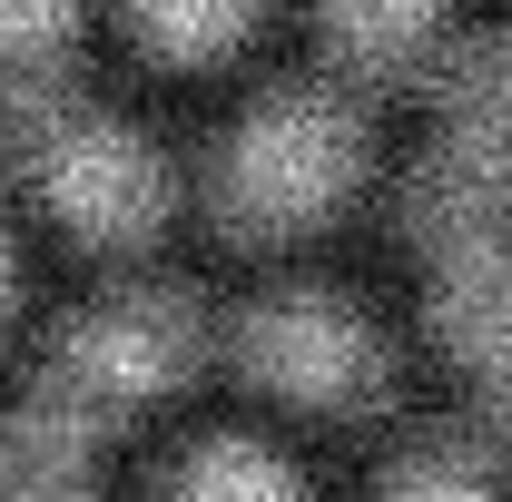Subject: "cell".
Instances as JSON below:
<instances>
[{
	"mask_svg": "<svg viewBox=\"0 0 512 502\" xmlns=\"http://www.w3.org/2000/svg\"><path fill=\"white\" fill-rule=\"evenodd\" d=\"M453 119L463 128H503L512 138V40H483V50H473V60L453 69Z\"/></svg>",
	"mask_w": 512,
	"mask_h": 502,
	"instance_id": "cell-10",
	"label": "cell"
},
{
	"mask_svg": "<svg viewBox=\"0 0 512 502\" xmlns=\"http://www.w3.org/2000/svg\"><path fill=\"white\" fill-rule=\"evenodd\" d=\"M325 30H335V50L365 69H404L424 40H434V20H444V0H316Z\"/></svg>",
	"mask_w": 512,
	"mask_h": 502,
	"instance_id": "cell-6",
	"label": "cell"
},
{
	"mask_svg": "<svg viewBox=\"0 0 512 502\" xmlns=\"http://www.w3.org/2000/svg\"><path fill=\"white\" fill-rule=\"evenodd\" d=\"M237 355H247V375H266L276 394H296V404H365V394H384L375 325L345 306V296H316V286L266 296L237 325Z\"/></svg>",
	"mask_w": 512,
	"mask_h": 502,
	"instance_id": "cell-4",
	"label": "cell"
},
{
	"mask_svg": "<svg viewBox=\"0 0 512 502\" xmlns=\"http://www.w3.org/2000/svg\"><path fill=\"white\" fill-rule=\"evenodd\" d=\"M10 296H20V247L0 237V315H10Z\"/></svg>",
	"mask_w": 512,
	"mask_h": 502,
	"instance_id": "cell-11",
	"label": "cell"
},
{
	"mask_svg": "<svg viewBox=\"0 0 512 502\" xmlns=\"http://www.w3.org/2000/svg\"><path fill=\"white\" fill-rule=\"evenodd\" d=\"M384 502H503V493H493V463H483V453L434 443V453H414V463L384 483Z\"/></svg>",
	"mask_w": 512,
	"mask_h": 502,
	"instance_id": "cell-9",
	"label": "cell"
},
{
	"mask_svg": "<svg viewBox=\"0 0 512 502\" xmlns=\"http://www.w3.org/2000/svg\"><path fill=\"white\" fill-rule=\"evenodd\" d=\"M197 365V306L168 296V286H138V296H109L69 325L40 365V404H60L69 424L109 434L119 414L158 404L168 384Z\"/></svg>",
	"mask_w": 512,
	"mask_h": 502,
	"instance_id": "cell-3",
	"label": "cell"
},
{
	"mask_svg": "<svg viewBox=\"0 0 512 502\" xmlns=\"http://www.w3.org/2000/svg\"><path fill=\"white\" fill-rule=\"evenodd\" d=\"M128 20H138V40L168 50V60H217L256 20V0H128Z\"/></svg>",
	"mask_w": 512,
	"mask_h": 502,
	"instance_id": "cell-8",
	"label": "cell"
},
{
	"mask_svg": "<svg viewBox=\"0 0 512 502\" xmlns=\"http://www.w3.org/2000/svg\"><path fill=\"white\" fill-rule=\"evenodd\" d=\"M168 502H306V493L256 443H197L188 463H178V483H168Z\"/></svg>",
	"mask_w": 512,
	"mask_h": 502,
	"instance_id": "cell-7",
	"label": "cell"
},
{
	"mask_svg": "<svg viewBox=\"0 0 512 502\" xmlns=\"http://www.w3.org/2000/svg\"><path fill=\"white\" fill-rule=\"evenodd\" d=\"M0 128H10V168H20V188L40 197L60 227L119 247V237H148V227L168 217V168H158V148H148L128 119L40 89V99H10Z\"/></svg>",
	"mask_w": 512,
	"mask_h": 502,
	"instance_id": "cell-1",
	"label": "cell"
},
{
	"mask_svg": "<svg viewBox=\"0 0 512 502\" xmlns=\"http://www.w3.org/2000/svg\"><path fill=\"white\" fill-rule=\"evenodd\" d=\"M79 40V0H0V109L40 99Z\"/></svg>",
	"mask_w": 512,
	"mask_h": 502,
	"instance_id": "cell-5",
	"label": "cell"
},
{
	"mask_svg": "<svg viewBox=\"0 0 512 502\" xmlns=\"http://www.w3.org/2000/svg\"><path fill=\"white\" fill-rule=\"evenodd\" d=\"M355 168H365L355 109L325 99V89H276L266 109L237 119L227 158H217V217L256 227V237L306 227V217H325L335 197L355 188Z\"/></svg>",
	"mask_w": 512,
	"mask_h": 502,
	"instance_id": "cell-2",
	"label": "cell"
}]
</instances>
